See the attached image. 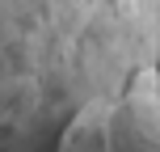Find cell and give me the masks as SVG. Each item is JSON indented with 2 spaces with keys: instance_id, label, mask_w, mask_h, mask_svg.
Instances as JSON below:
<instances>
[{
  "instance_id": "obj_3",
  "label": "cell",
  "mask_w": 160,
  "mask_h": 152,
  "mask_svg": "<svg viewBox=\"0 0 160 152\" xmlns=\"http://www.w3.org/2000/svg\"><path fill=\"white\" fill-rule=\"evenodd\" d=\"M110 97H97V102L80 106L72 118L63 123V131H59L55 148L51 152H105L101 148V110Z\"/></svg>"
},
{
  "instance_id": "obj_1",
  "label": "cell",
  "mask_w": 160,
  "mask_h": 152,
  "mask_svg": "<svg viewBox=\"0 0 160 152\" xmlns=\"http://www.w3.org/2000/svg\"><path fill=\"white\" fill-rule=\"evenodd\" d=\"M143 64H160V0H0V152H51Z\"/></svg>"
},
{
  "instance_id": "obj_2",
  "label": "cell",
  "mask_w": 160,
  "mask_h": 152,
  "mask_svg": "<svg viewBox=\"0 0 160 152\" xmlns=\"http://www.w3.org/2000/svg\"><path fill=\"white\" fill-rule=\"evenodd\" d=\"M105 152H160V93H114L101 110Z\"/></svg>"
}]
</instances>
